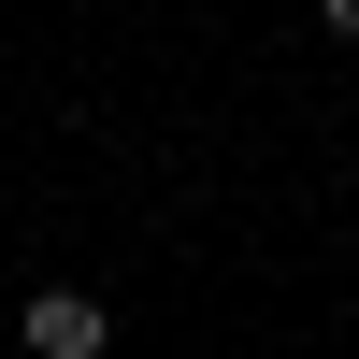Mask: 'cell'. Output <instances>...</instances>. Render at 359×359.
I'll return each instance as SVG.
<instances>
[{
    "label": "cell",
    "mask_w": 359,
    "mask_h": 359,
    "mask_svg": "<svg viewBox=\"0 0 359 359\" xmlns=\"http://www.w3.org/2000/svg\"><path fill=\"white\" fill-rule=\"evenodd\" d=\"M15 345H29V359H101V345H115V316H101V287H29Z\"/></svg>",
    "instance_id": "cell-1"
},
{
    "label": "cell",
    "mask_w": 359,
    "mask_h": 359,
    "mask_svg": "<svg viewBox=\"0 0 359 359\" xmlns=\"http://www.w3.org/2000/svg\"><path fill=\"white\" fill-rule=\"evenodd\" d=\"M316 29H345V43H359V0H316Z\"/></svg>",
    "instance_id": "cell-2"
}]
</instances>
